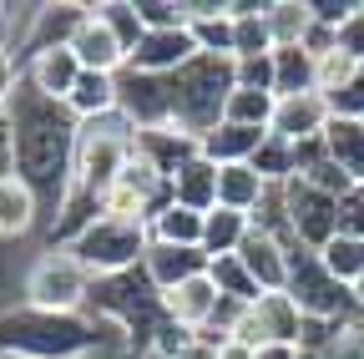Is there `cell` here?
<instances>
[{
    "mask_svg": "<svg viewBox=\"0 0 364 359\" xmlns=\"http://www.w3.org/2000/svg\"><path fill=\"white\" fill-rule=\"evenodd\" d=\"M349 294H354V309H359V314H364V279H359V284H354V289H349Z\"/></svg>",
    "mask_w": 364,
    "mask_h": 359,
    "instance_id": "46",
    "label": "cell"
},
{
    "mask_svg": "<svg viewBox=\"0 0 364 359\" xmlns=\"http://www.w3.org/2000/svg\"><path fill=\"white\" fill-rule=\"evenodd\" d=\"M208 279L218 284V294L228 299V304H258L263 299V289L253 284V274H248V268L238 263V253H228V258H213V268H208Z\"/></svg>",
    "mask_w": 364,
    "mask_h": 359,
    "instance_id": "30",
    "label": "cell"
},
{
    "mask_svg": "<svg viewBox=\"0 0 364 359\" xmlns=\"http://www.w3.org/2000/svg\"><path fill=\"white\" fill-rule=\"evenodd\" d=\"M66 46L76 51V61H81V71H107V76H117L122 66H127V51H122V41L102 26V16L86 6V16L76 21V31H71V41Z\"/></svg>",
    "mask_w": 364,
    "mask_h": 359,
    "instance_id": "14",
    "label": "cell"
},
{
    "mask_svg": "<svg viewBox=\"0 0 364 359\" xmlns=\"http://www.w3.org/2000/svg\"><path fill=\"white\" fill-rule=\"evenodd\" d=\"M339 51L354 56V61H364V0L354 6V16L339 26Z\"/></svg>",
    "mask_w": 364,
    "mask_h": 359,
    "instance_id": "40",
    "label": "cell"
},
{
    "mask_svg": "<svg viewBox=\"0 0 364 359\" xmlns=\"http://www.w3.org/2000/svg\"><path fill=\"white\" fill-rule=\"evenodd\" d=\"M289 243H279V238H268V233H248L243 238V248H238V263L253 274V284L263 289V294H284V284H289Z\"/></svg>",
    "mask_w": 364,
    "mask_h": 359,
    "instance_id": "18",
    "label": "cell"
},
{
    "mask_svg": "<svg viewBox=\"0 0 364 359\" xmlns=\"http://www.w3.org/2000/svg\"><path fill=\"white\" fill-rule=\"evenodd\" d=\"M91 289H97V279L81 268L71 248H46L26 274V304L46 314H86Z\"/></svg>",
    "mask_w": 364,
    "mask_h": 359,
    "instance_id": "7",
    "label": "cell"
},
{
    "mask_svg": "<svg viewBox=\"0 0 364 359\" xmlns=\"http://www.w3.org/2000/svg\"><path fill=\"white\" fill-rule=\"evenodd\" d=\"M193 56H198L193 31H147L142 41H136V51L127 56V66L132 71H152V76H172Z\"/></svg>",
    "mask_w": 364,
    "mask_h": 359,
    "instance_id": "13",
    "label": "cell"
},
{
    "mask_svg": "<svg viewBox=\"0 0 364 359\" xmlns=\"http://www.w3.org/2000/svg\"><path fill=\"white\" fill-rule=\"evenodd\" d=\"M314 16H309V0H268V31H273V46H304Z\"/></svg>",
    "mask_w": 364,
    "mask_h": 359,
    "instance_id": "31",
    "label": "cell"
},
{
    "mask_svg": "<svg viewBox=\"0 0 364 359\" xmlns=\"http://www.w3.org/2000/svg\"><path fill=\"white\" fill-rule=\"evenodd\" d=\"M228 6H233V61L238 56H268L273 51L268 6H253V0H228Z\"/></svg>",
    "mask_w": 364,
    "mask_h": 359,
    "instance_id": "26",
    "label": "cell"
},
{
    "mask_svg": "<svg viewBox=\"0 0 364 359\" xmlns=\"http://www.w3.org/2000/svg\"><path fill=\"white\" fill-rule=\"evenodd\" d=\"M324 157L349 177L354 188H364V122L334 117L329 132H324Z\"/></svg>",
    "mask_w": 364,
    "mask_h": 359,
    "instance_id": "22",
    "label": "cell"
},
{
    "mask_svg": "<svg viewBox=\"0 0 364 359\" xmlns=\"http://www.w3.org/2000/svg\"><path fill=\"white\" fill-rule=\"evenodd\" d=\"M188 31L203 56H233V6L228 0H188Z\"/></svg>",
    "mask_w": 364,
    "mask_h": 359,
    "instance_id": "19",
    "label": "cell"
},
{
    "mask_svg": "<svg viewBox=\"0 0 364 359\" xmlns=\"http://www.w3.org/2000/svg\"><path fill=\"white\" fill-rule=\"evenodd\" d=\"M136 152V127L127 122V112L97 117V122H81V137H76V162H71V188L86 198H107V188L122 177V167Z\"/></svg>",
    "mask_w": 364,
    "mask_h": 359,
    "instance_id": "5",
    "label": "cell"
},
{
    "mask_svg": "<svg viewBox=\"0 0 364 359\" xmlns=\"http://www.w3.org/2000/svg\"><path fill=\"white\" fill-rule=\"evenodd\" d=\"M136 359H167V354H136ZM182 359H208V349H198V354H182Z\"/></svg>",
    "mask_w": 364,
    "mask_h": 359,
    "instance_id": "45",
    "label": "cell"
},
{
    "mask_svg": "<svg viewBox=\"0 0 364 359\" xmlns=\"http://www.w3.org/2000/svg\"><path fill=\"white\" fill-rule=\"evenodd\" d=\"M354 6L359 0H309V16L318 21V26H329V31H339L349 16H354Z\"/></svg>",
    "mask_w": 364,
    "mask_h": 359,
    "instance_id": "39",
    "label": "cell"
},
{
    "mask_svg": "<svg viewBox=\"0 0 364 359\" xmlns=\"http://www.w3.org/2000/svg\"><path fill=\"white\" fill-rule=\"evenodd\" d=\"M0 26H6V6H0Z\"/></svg>",
    "mask_w": 364,
    "mask_h": 359,
    "instance_id": "47",
    "label": "cell"
},
{
    "mask_svg": "<svg viewBox=\"0 0 364 359\" xmlns=\"http://www.w3.org/2000/svg\"><path fill=\"white\" fill-rule=\"evenodd\" d=\"M66 107H71V117H76V122H97V117H112V112H122V97H117V76H107V71H81V81L71 86Z\"/></svg>",
    "mask_w": 364,
    "mask_h": 359,
    "instance_id": "23",
    "label": "cell"
},
{
    "mask_svg": "<svg viewBox=\"0 0 364 359\" xmlns=\"http://www.w3.org/2000/svg\"><path fill=\"white\" fill-rule=\"evenodd\" d=\"M339 233L364 238V188H354L349 198H339Z\"/></svg>",
    "mask_w": 364,
    "mask_h": 359,
    "instance_id": "41",
    "label": "cell"
},
{
    "mask_svg": "<svg viewBox=\"0 0 364 359\" xmlns=\"http://www.w3.org/2000/svg\"><path fill=\"white\" fill-rule=\"evenodd\" d=\"M26 81L36 86L41 97L66 102V97H71V86L81 81V61H76V51L66 46V41H56V46L31 51V61H26Z\"/></svg>",
    "mask_w": 364,
    "mask_h": 359,
    "instance_id": "15",
    "label": "cell"
},
{
    "mask_svg": "<svg viewBox=\"0 0 364 359\" xmlns=\"http://www.w3.org/2000/svg\"><path fill=\"white\" fill-rule=\"evenodd\" d=\"M253 359H299V349L294 344H263V349H253Z\"/></svg>",
    "mask_w": 364,
    "mask_h": 359,
    "instance_id": "44",
    "label": "cell"
},
{
    "mask_svg": "<svg viewBox=\"0 0 364 359\" xmlns=\"http://www.w3.org/2000/svg\"><path fill=\"white\" fill-rule=\"evenodd\" d=\"M273 107H279V97H273V92H243V86H238V92L228 97L223 122H238V127H263V132H268Z\"/></svg>",
    "mask_w": 364,
    "mask_h": 359,
    "instance_id": "34",
    "label": "cell"
},
{
    "mask_svg": "<svg viewBox=\"0 0 364 359\" xmlns=\"http://www.w3.org/2000/svg\"><path fill=\"white\" fill-rule=\"evenodd\" d=\"M172 203L193 208V213H213L218 208V167L198 152L172 172Z\"/></svg>",
    "mask_w": 364,
    "mask_h": 359,
    "instance_id": "21",
    "label": "cell"
},
{
    "mask_svg": "<svg viewBox=\"0 0 364 359\" xmlns=\"http://www.w3.org/2000/svg\"><path fill=\"white\" fill-rule=\"evenodd\" d=\"M228 339H238L248 349H263V344H294L304 339V314L289 294H263L258 304H248L238 319H233V334Z\"/></svg>",
    "mask_w": 364,
    "mask_h": 359,
    "instance_id": "9",
    "label": "cell"
},
{
    "mask_svg": "<svg viewBox=\"0 0 364 359\" xmlns=\"http://www.w3.org/2000/svg\"><path fill=\"white\" fill-rule=\"evenodd\" d=\"M329 122H334V107H329L324 92H299V97H279L268 132L294 142V147H314V142H324Z\"/></svg>",
    "mask_w": 364,
    "mask_h": 359,
    "instance_id": "12",
    "label": "cell"
},
{
    "mask_svg": "<svg viewBox=\"0 0 364 359\" xmlns=\"http://www.w3.org/2000/svg\"><path fill=\"white\" fill-rule=\"evenodd\" d=\"M284 294L299 304L304 319H329V324H339V319H354V314H359L349 284H339L314 248H294V253H289V284H284Z\"/></svg>",
    "mask_w": 364,
    "mask_h": 359,
    "instance_id": "8",
    "label": "cell"
},
{
    "mask_svg": "<svg viewBox=\"0 0 364 359\" xmlns=\"http://www.w3.org/2000/svg\"><path fill=\"white\" fill-rule=\"evenodd\" d=\"M81 268L91 279H117V274H132V268H142L147 248H152V233H147V223H136V218H97L81 238L66 243Z\"/></svg>",
    "mask_w": 364,
    "mask_h": 359,
    "instance_id": "6",
    "label": "cell"
},
{
    "mask_svg": "<svg viewBox=\"0 0 364 359\" xmlns=\"http://www.w3.org/2000/svg\"><path fill=\"white\" fill-rule=\"evenodd\" d=\"M318 92V61L304 46H273V97Z\"/></svg>",
    "mask_w": 364,
    "mask_h": 359,
    "instance_id": "25",
    "label": "cell"
},
{
    "mask_svg": "<svg viewBox=\"0 0 364 359\" xmlns=\"http://www.w3.org/2000/svg\"><path fill=\"white\" fill-rule=\"evenodd\" d=\"M208 359H253V349L238 344V339H223L218 349H208Z\"/></svg>",
    "mask_w": 364,
    "mask_h": 359,
    "instance_id": "43",
    "label": "cell"
},
{
    "mask_svg": "<svg viewBox=\"0 0 364 359\" xmlns=\"http://www.w3.org/2000/svg\"><path fill=\"white\" fill-rule=\"evenodd\" d=\"M167 81H172V122L188 132V137H198V142L223 122L228 97L238 92L233 56H203V51L182 71H172Z\"/></svg>",
    "mask_w": 364,
    "mask_h": 359,
    "instance_id": "4",
    "label": "cell"
},
{
    "mask_svg": "<svg viewBox=\"0 0 364 359\" xmlns=\"http://www.w3.org/2000/svg\"><path fill=\"white\" fill-rule=\"evenodd\" d=\"M91 11H97V16H102V26L122 41V51H127V56L136 51V41L147 36L142 16H136V0H102V6H91Z\"/></svg>",
    "mask_w": 364,
    "mask_h": 359,
    "instance_id": "33",
    "label": "cell"
},
{
    "mask_svg": "<svg viewBox=\"0 0 364 359\" xmlns=\"http://www.w3.org/2000/svg\"><path fill=\"white\" fill-rule=\"evenodd\" d=\"M248 233H253V218H248V213L213 208V213L203 218V253H208V258H228V253L243 248Z\"/></svg>",
    "mask_w": 364,
    "mask_h": 359,
    "instance_id": "28",
    "label": "cell"
},
{
    "mask_svg": "<svg viewBox=\"0 0 364 359\" xmlns=\"http://www.w3.org/2000/svg\"><path fill=\"white\" fill-rule=\"evenodd\" d=\"M91 359H102V354H91Z\"/></svg>",
    "mask_w": 364,
    "mask_h": 359,
    "instance_id": "48",
    "label": "cell"
},
{
    "mask_svg": "<svg viewBox=\"0 0 364 359\" xmlns=\"http://www.w3.org/2000/svg\"><path fill=\"white\" fill-rule=\"evenodd\" d=\"M112 334L122 339V329H112L97 314H46L21 304L0 314V359H91Z\"/></svg>",
    "mask_w": 364,
    "mask_h": 359,
    "instance_id": "2",
    "label": "cell"
},
{
    "mask_svg": "<svg viewBox=\"0 0 364 359\" xmlns=\"http://www.w3.org/2000/svg\"><path fill=\"white\" fill-rule=\"evenodd\" d=\"M263 193H268V183L253 172V162L218 167V208H233V213H248L253 218V208L263 203Z\"/></svg>",
    "mask_w": 364,
    "mask_h": 359,
    "instance_id": "29",
    "label": "cell"
},
{
    "mask_svg": "<svg viewBox=\"0 0 364 359\" xmlns=\"http://www.w3.org/2000/svg\"><path fill=\"white\" fill-rule=\"evenodd\" d=\"M97 319H107L112 329H122L132 359L147 354L152 339L162 334L167 324V304L157 294V284L142 274V268H132V274H117V279H97V289H91V309Z\"/></svg>",
    "mask_w": 364,
    "mask_h": 359,
    "instance_id": "3",
    "label": "cell"
},
{
    "mask_svg": "<svg viewBox=\"0 0 364 359\" xmlns=\"http://www.w3.org/2000/svg\"><path fill=\"white\" fill-rule=\"evenodd\" d=\"M117 97H122V112H127V122H132L136 132L177 127V122H172V81H167V76L122 66V71H117Z\"/></svg>",
    "mask_w": 364,
    "mask_h": 359,
    "instance_id": "11",
    "label": "cell"
},
{
    "mask_svg": "<svg viewBox=\"0 0 364 359\" xmlns=\"http://www.w3.org/2000/svg\"><path fill=\"white\" fill-rule=\"evenodd\" d=\"M284 208H289V228H294L299 248L318 253L329 238H339V198L318 193L314 183H304V177L284 183Z\"/></svg>",
    "mask_w": 364,
    "mask_h": 359,
    "instance_id": "10",
    "label": "cell"
},
{
    "mask_svg": "<svg viewBox=\"0 0 364 359\" xmlns=\"http://www.w3.org/2000/svg\"><path fill=\"white\" fill-rule=\"evenodd\" d=\"M208 268H213V258L203 248H172V243H152L147 258H142V274L157 284V294H172L177 284L203 279Z\"/></svg>",
    "mask_w": 364,
    "mask_h": 359,
    "instance_id": "17",
    "label": "cell"
},
{
    "mask_svg": "<svg viewBox=\"0 0 364 359\" xmlns=\"http://www.w3.org/2000/svg\"><path fill=\"white\" fill-rule=\"evenodd\" d=\"M318 258H324V268H329L339 284H349V289L364 279V238L339 233V238H329L324 248H318Z\"/></svg>",
    "mask_w": 364,
    "mask_h": 359,
    "instance_id": "32",
    "label": "cell"
},
{
    "mask_svg": "<svg viewBox=\"0 0 364 359\" xmlns=\"http://www.w3.org/2000/svg\"><path fill=\"white\" fill-rule=\"evenodd\" d=\"M233 76H238L243 92H273V51L268 56H238Z\"/></svg>",
    "mask_w": 364,
    "mask_h": 359,
    "instance_id": "37",
    "label": "cell"
},
{
    "mask_svg": "<svg viewBox=\"0 0 364 359\" xmlns=\"http://www.w3.org/2000/svg\"><path fill=\"white\" fill-rule=\"evenodd\" d=\"M359 71V61L354 56H344V51H329V56H318V92L324 97H339L344 86H349V76Z\"/></svg>",
    "mask_w": 364,
    "mask_h": 359,
    "instance_id": "36",
    "label": "cell"
},
{
    "mask_svg": "<svg viewBox=\"0 0 364 359\" xmlns=\"http://www.w3.org/2000/svg\"><path fill=\"white\" fill-rule=\"evenodd\" d=\"M36 218H41V198L31 193L26 177H0V238H21L36 228Z\"/></svg>",
    "mask_w": 364,
    "mask_h": 359,
    "instance_id": "24",
    "label": "cell"
},
{
    "mask_svg": "<svg viewBox=\"0 0 364 359\" xmlns=\"http://www.w3.org/2000/svg\"><path fill=\"white\" fill-rule=\"evenodd\" d=\"M162 304H167V319H177L182 329H193V334L213 329L218 314H223V294H218V284H213L208 274L177 284L172 294H162Z\"/></svg>",
    "mask_w": 364,
    "mask_h": 359,
    "instance_id": "16",
    "label": "cell"
},
{
    "mask_svg": "<svg viewBox=\"0 0 364 359\" xmlns=\"http://www.w3.org/2000/svg\"><path fill=\"white\" fill-rule=\"evenodd\" d=\"M147 31H188V0H136Z\"/></svg>",
    "mask_w": 364,
    "mask_h": 359,
    "instance_id": "35",
    "label": "cell"
},
{
    "mask_svg": "<svg viewBox=\"0 0 364 359\" xmlns=\"http://www.w3.org/2000/svg\"><path fill=\"white\" fill-rule=\"evenodd\" d=\"M6 122H11V137H16V177H26L41 203L61 208L66 188H71L81 122L71 117L66 102L41 97L26 81V71H21V86H16V97L6 107Z\"/></svg>",
    "mask_w": 364,
    "mask_h": 359,
    "instance_id": "1",
    "label": "cell"
},
{
    "mask_svg": "<svg viewBox=\"0 0 364 359\" xmlns=\"http://www.w3.org/2000/svg\"><path fill=\"white\" fill-rule=\"evenodd\" d=\"M329 107H334V117H349V122H364V61H359V71L349 76V86L339 97H329Z\"/></svg>",
    "mask_w": 364,
    "mask_h": 359,
    "instance_id": "38",
    "label": "cell"
},
{
    "mask_svg": "<svg viewBox=\"0 0 364 359\" xmlns=\"http://www.w3.org/2000/svg\"><path fill=\"white\" fill-rule=\"evenodd\" d=\"M263 137L268 132L263 127H238V122H218L208 137L198 142V152L213 162V167H243V162H253L258 157V147H263Z\"/></svg>",
    "mask_w": 364,
    "mask_h": 359,
    "instance_id": "20",
    "label": "cell"
},
{
    "mask_svg": "<svg viewBox=\"0 0 364 359\" xmlns=\"http://www.w3.org/2000/svg\"><path fill=\"white\" fill-rule=\"evenodd\" d=\"M16 86H21V71H16V56L0 46V112L11 107V97H16Z\"/></svg>",
    "mask_w": 364,
    "mask_h": 359,
    "instance_id": "42",
    "label": "cell"
},
{
    "mask_svg": "<svg viewBox=\"0 0 364 359\" xmlns=\"http://www.w3.org/2000/svg\"><path fill=\"white\" fill-rule=\"evenodd\" d=\"M203 218H208V213H193V208H182V203H167L162 213H152L147 233H152V243H172V248H203Z\"/></svg>",
    "mask_w": 364,
    "mask_h": 359,
    "instance_id": "27",
    "label": "cell"
}]
</instances>
